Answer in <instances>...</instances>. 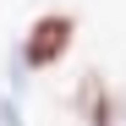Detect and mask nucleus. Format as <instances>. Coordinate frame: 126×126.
<instances>
[{
    "label": "nucleus",
    "mask_w": 126,
    "mask_h": 126,
    "mask_svg": "<svg viewBox=\"0 0 126 126\" xmlns=\"http://www.w3.org/2000/svg\"><path fill=\"white\" fill-rule=\"evenodd\" d=\"M71 33H77V16H66V11H44V16L28 28V38H22V66L44 71V66H55V60H66Z\"/></svg>",
    "instance_id": "1"
},
{
    "label": "nucleus",
    "mask_w": 126,
    "mask_h": 126,
    "mask_svg": "<svg viewBox=\"0 0 126 126\" xmlns=\"http://www.w3.org/2000/svg\"><path fill=\"white\" fill-rule=\"evenodd\" d=\"M77 110L88 115V126H115V104L104 99V82H99V77H82V93H77Z\"/></svg>",
    "instance_id": "2"
},
{
    "label": "nucleus",
    "mask_w": 126,
    "mask_h": 126,
    "mask_svg": "<svg viewBox=\"0 0 126 126\" xmlns=\"http://www.w3.org/2000/svg\"><path fill=\"white\" fill-rule=\"evenodd\" d=\"M115 121H121V126H126V115H115Z\"/></svg>",
    "instance_id": "3"
}]
</instances>
